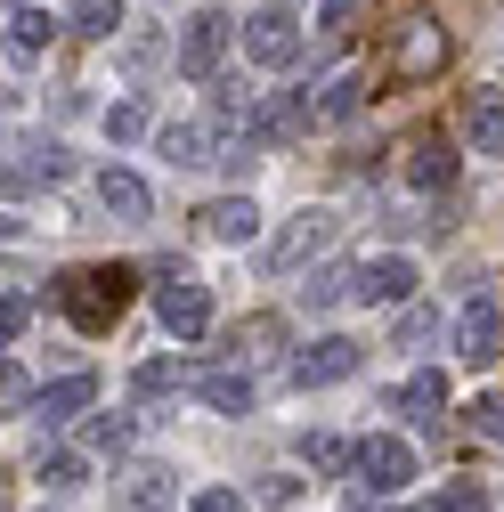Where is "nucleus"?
<instances>
[{
  "label": "nucleus",
  "mask_w": 504,
  "mask_h": 512,
  "mask_svg": "<svg viewBox=\"0 0 504 512\" xmlns=\"http://www.w3.org/2000/svg\"><path fill=\"white\" fill-rule=\"evenodd\" d=\"M301 456H309V472H326V480H334V472L358 464V447H350L342 431H309V439H301Z\"/></svg>",
  "instance_id": "obj_20"
},
{
  "label": "nucleus",
  "mask_w": 504,
  "mask_h": 512,
  "mask_svg": "<svg viewBox=\"0 0 504 512\" xmlns=\"http://www.w3.org/2000/svg\"><path fill=\"white\" fill-rule=\"evenodd\" d=\"M358 106H366V82H358V74H334L326 98H318V122H350Z\"/></svg>",
  "instance_id": "obj_22"
},
{
  "label": "nucleus",
  "mask_w": 504,
  "mask_h": 512,
  "mask_svg": "<svg viewBox=\"0 0 504 512\" xmlns=\"http://www.w3.org/2000/svg\"><path fill=\"white\" fill-rule=\"evenodd\" d=\"M74 33H90V41L122 33V0H74Z\"/></svg>",
  "instance_id": "obj_23"
},
{
  "label": "nucleus",
  "mask_w": 504,
  "mask_h": 512,
  "mask_svg": "<svg viewBox=\"0 0 504 512\" xmlns=\"http://www.w3.org/2000/svg\"><path fill=\"white\" fill-rule=\"evenodd\" d=\"M49 33H57V17H49V9H17V57H33Z\"/></svg>",
  "instance_id": "obj_26"
},
{
  "label": "nucleus",
  "mask_w": 504,
  "mask_h": 512,
  "mask_svg": "<svg viewBox=\"0 0 504 512\" xmlns=\"http://www.w3.org/2000/svg\"><path fill=\"white\" fill-rule=\"evenodd\" d=\"M334 236H342V212H334V204H309V212H293V220L277 228V244H269V269H277V277H293L301 261H318V252H326Z\"/></svg>",
  "instance_id": "obj_3"
},
{
  "label": "nucleus",
  "mask_w": 504,
  "mask_h": 512,
  "mask_svg": "<svg viewBox=\"0 0 504 512\" xmlns=\"http://www.w3.org/2000/svg\"><path fill=\"white\" fill-rule=\"evenodd\" d=\"M155 317H163L179 342H196V334L212 326V293L187 277V269H171V277H163V293H155Z\"/></svg>",
  "instance_id": "obj_7"
},
{
  "label": "nucleus",
  "mask_w": 504,
  "mask_h": 512,
  "mask_svg": "<svg viewBox=\"0 0 504 512\" xmlns=\"http://www.w3.org/2000/svg\"><path fill=\"white\" fill-rule=\"evenodd\" d=\"M228 33H236V25H228L220 9H196V17L179 25V74H187V82H212L220 57H228Z\"/></svg>",
  "instance_id": "obj_5"
},
{
  "label": "nucleus",
  "mask_w": 504,
  "mask_h": 512,
  "mask_svg": "<svg viewBox=\"0 0 504 512\" xmlns=\"http://www.w3.org/2000/svg\"><path fill=\"white\" fill-rule=\"evenodd\" d=\"M244 147H293L309 122H318V106H309V90H269V98H244Z\"/></svg>",
  "instance_id": "obj_2"
},
{
  "label": "nucleus",
  "mask_w": 504,
  "mask_h": 512,
  "mask_svg": "<svg viewBox=\"0 0 504 512\" xmlns=\"http://www.w3.org/2000/svg\"><path fill=\"white\" fill-rule=\"evenodd\" d=\"M496 350H504V309H496L488 293H472L464 317H456V358H464V366H488Z\"/></svg>",
  "instance_id": "obj_10"
},
{
  "label": "nucleus",
  "mask_w": 504,
  "mask_h": 512,
  "mask_svg": "<svg viewBox=\"0 0 504 512\" xmlns=\"http://www.w3.org/2000/svg\"><path fill=\"white\" fill-rule=\"evenodd\" d=\"M350 17H358V0H318V25H326V33H342Z\"/></svg>",
  "instance_id": "obj_38"
},
{
  "label": "nucleus",
  "mask_w": 504,
  "mask_h": 512,
  "mask_svg": "<svg viewBox=\"0 0 504 512\" xmlns=\"http://www.w3.org/2000/svg\"><path fill=\"white\" fill-rule=\"evenodd\" d=\"M399 512H439V504H399Z\"/></svg>",
  "instance_id": "obj_39"
},
{
  "label": "nucleus",
  "mask_w": 504,
  "mask_h": 512,
  "mask_svg": "<svg viewBox=\"0 0 504 512\" xmlns=\"http://www.w3.org/2000/svg\"><path fill=\"white\" fill-rule=\"evenodd\" d=\"M163 163H171V171H204V163H244V139H228L220 122H171V131H163Z\"/></svg>",
  "instance_id": "obj_4"
},
{
  "label": "nucleus",
  "mask_w": 504,
  "mask_h": 512,
  "mask_svg": "<svg viewBox=\"0 0 504 512\" xmlns=\"http://www.w3.org/2000/svg\"><path fill=\"white\" fill-rule=\"evenodd\" d=\"M472 431H480L488 447H504V399H496V391H488V399L472 407Z\"/></svg>",
  "instance_id": "obj_30"
},
{
  "label": "nucleus",
  "mask_w": 504,
  "mask_h": 512,
  "mask_svg": "<svg viewBox=\"0 0 504 512\" xmlns=\"http://www.w3.org/2000/svg\"><path fill=\"white\" fill-rule=\"evenodd\" d=\"M399 407H407L415 423H439V415H448V374H439V366L407 374V382H399Z\"/></svg>",
  "instance_id": "obj_17"
},
{
  "label": "nucleus",
  "mask_w": 504,
  "mask_h": 512,
  "mask_svg": "<svg viewBox=\"0 0 504 512\" xmlns=\"http://www.w3.org/2000/svg\"><path fill=\"white\" fill-rule=\"evenodd\" d=\"M163 480H171V472H155V464H147V472H139V480H131V496H139V504H163V496H171V488H163Z\"/></svg>",
  "instance_id": "obj_36"
},
{
  "label": "nucleus",
  "mask_w": 504,
  "mask_h": 512,
  "mask_svg": "<svg viewBox=\"0 0 504 512\" xmlns=\"http://www.w3.org/2000/svg\"><path fill=\"white\" fill-rule=\"evenodd\" d=\"M90 399H98V374H57L49 391L33 399V415H41V423H74V415H82Z\"/></svg>",
  "instance_id": "obj_15"
},
{
  "label": "nucleus",
  "mask_w": 504,
  "mask_h": 512,
  "mask_svg": "<svg viewBox=\"0 0 504 512\" xmlns=\"http://www.w3.org/2000/svg\"><path fill=\"white\" fill-rule=\"evenodd\" d=\"M131 285H139V269H122V261H106V269H74V277H57V301H66V317L82 334H106L122 309H131Z\"/></svg>",
  "instance_id": "obj_1"
},
{
  "label": "nucleus",
  "mask_w": 504,
  "mask_h": 512,
  "mask_svg": "<svg viewBox=\"0 0 504 512\" xmlns=\"http://www.w3.org/2000/svg\"><path fill=\"white\" fill-rule=\"evenodd\" d=\"M106 139H147V106H139V98L106 106Z\"/></svg>",
  "instance_id": "obj_25"
},
{
  "label": "nucleus",
  "mask_w": 504,
  "mask_h": 512,
  "mask_svg": "<svg viewBox=\"0 0 504 512\" xmlns=\"http://www.w3.org/2000/svg\"><path fill=\"white\" fill-rule=\"evenodd\" d=\"M187 512H244V496H236V488H204Z\"/></svg>",
  "instance_id": "obj_35"
},
{
  "label": "nucleus",
  "mask_w": 504,
  "mask_h": 512,
  "mask_svg": "<svg viewBox=\"0 0 504 512\" xmlns=\"http://www.w3.org/2000/svg\"><path fill=\"white\" fill-rule=\"evenodd\" d=\"M358 358H366V350H358L350 334H326V342H309V350L293 358V382H301V391H326V382H350V374H358Z\"/></svg>",
  "instance_id": "obj_9"
},
{
  "label": "nucleus",
  "mask_w": 504,
  "mask_h": 512,
  "mask_svg": "<svg viewBox=\"0 0 504 512\" xmlns=\"http://www.w3.org/2000/svg\"><path fill=\"white\" fill-rule=\"evenodd\" d=\"M464 139H472V155H504V90L464 98Z\"/></svg>",
  "instance_id": "obj_14"
},
{
  "label": "nucleus",
  "mask_w": 504,
  "mask_h": 512,
  "mask_svg": "<svg viewBox=\"0 0 504 512\" xmlns=\"http://www.w3.org/2000/svg\"><path fill=\"white\" fill-rule=\"evenodd\" d=\"M431 334H439V309H407L399 317V342H431Z\"/></svg>",
  "instance_id": "obj_32"
},
{
  "label": "nucleus",
  "mask_w": 504,
  "mask_h": 512,
  "mask_svg": "<svg viewBox=\"0 0 504 512\" xmlns=\"http://www.w3.org/2000/svg\"><path fill=\"white\" fill-rule=\"evenodd\" d=\"M358 480H366L374 496H399V488L415 480V447H407V439H391V431L358 439Z\"/></svg>",
  "instance_id": "obj_6"
},
{
  "label": "nucleus",
  "mask_w": 504,
  "mask_h": 512,
  "mask_svg": "<svg viewBox=\"0 0 504 512\" xmlns=\"http://www.w3.org/2000/svg\"><path fill=\"white\" fill-rule=\"evenodd\" d=\"M334 301H358V269H318L309 277V309H334Z\"/></svg>",
  "instance_id": "obj_24"
},
{
  "label": "nucleus",
  "mask_w": 504,
  "mask_h": 512,
  "mask_svg": "<svg viewBox=\"0 0 504 512\" xmlns=\"http://www.w3.org/2000/svg\"><path fill=\"white\" fill-rule=\"evenodd\" d=\"M98 204H106L114 220H147L155 196H147V179H139V171H106V179H98Z\"/></svg>",
  "instance_id": "obj_18"
},
{
  "label": "nucleus",
  "mask_w": 504,
  "mask_h": 512,
  "mask_svg": "<svg viewBox=\"0 0 504 512\" xmlns=\"http://www.w3.org/2000/svg\"><path fill=\"white\" fill-rule=\"evenodd\" d=\"M399 179L423 187V196H431V187H448V179H456V147L439 139V131H415V139L399 147Z\"/></svg>",
  "instance_id": "obj_11"
},
{
  "label": "nucleus",
  "mask_w": 504,
  "mask_h": 512,
  "mask_svg": "<svg viewBox=\"0 0 504 512\" xmlns=\"http://www.w3.org/2000/svg\"><path fill=\"white\" fill-rule=\"evenodd\" d=\"M41 480H49V488H82V456H74V447H57V456H41Z\"/></svg>",
  "instance_id": "obj_27"
},
{
  "label": "nucleus",
  "mask_w": 504,
  "mask_h": 512,
  "mask_svg": "<svg viewBox=\"0 0 504 512\" xmlns=\"http://www.w3.org/2000/svg\"><path fill=\"white\" fill-rule=\"evenodd\" d=\"M439 66H448V33H439V25H415L407 49H399V74L423 82V74H439Z\"/></svg>",
  "instance_id": "obj_19"
},
{
  "label": "nucleus",
  "mask_w": 504,
  "mask_h": 512,
  "mask_svg": "<svg viewBox=\"0 0 504 512\" xmlns=\"http://www.w3.org/2000/svg\"><path fill=\"white\" fill-rule=\"evenodd\" d=\"M196 220H204L212 244H244V236H261V212H252V196H220V204H204Z\"/></svg>",
  "instance_id": "obj_16"
},
{
  "label": "nucleus",
  "mask_w": 504,
  "mask_h": 512,
  "mask_svg": "<svg viewBox=\"0 0 504 512\" xmlns=\"http://www.w3.org/2000/svg\"><path fill=\"white\" fill-rule=\"evenodd\" d=\"M244 57H252V66H269V74H285L293 57H301V25L285 9H261V17L244 25Z\"/></svg>",
  "instance_id": "obj_8"
},
{
  "label": "nucleus",
  "mask_w": 504,
  "mask_h": 512,
  "mask_svg": "<svg viewBox=\"0 0 504 512\" xmlns=\"http://www.w3.org/2000/svg\"><path fill=\"white\" fill-rule=\"evenodd\" d=\"M415 293V261H407V252H383V261H358V301L374 309V301H383V309H399Z\"/></svg>",
  "instance_id": "obj_12"
},
{
  "label": "nucleus",
  "mask_w": 504,
  "mask_h": 512,
  "mask_svg": "<svg viewBox=\"0 0 504 512\" xmlns=\"http://www.w3.org/2000/svg\"><path fill=\"white\" fill-rule=\"evenodd\" d=\"M439 512H488V496H480V488H472V480H456V488H448V496H439Z\"/></svg>",
  "instance_id": "obj_33"
},
{
  "label": "nucleus",
  "mask_w": 504,
  "mask_h": 512,
  "mask_svg": "<svg viewBox=\"0 0 504 512\" xmlns=\"http://www.w3.org/2000/svg\"><path fill=\"white\" fill-rule=\"evenodd\" d=\"M9 155H17V147H0V196H33V187H41V179H33L25 163H9Z\"/></svg>",
  "instance_id": "obj_31"
},
{
  "label": "nucleus",
  "mask_w": 504,
  "mask_h": 512,
  "mask_svg": "<svg viewBox=\"0 0 504 512\" xmlns=\"http://www.w3.org/2000/svg\"><path fill=\"white\" fill-rule=\"evenodd\" d=\"M171 382H187V366H179V358H147V366H139V391H147V399H155V391H171Z\"/></svg>",
  "instance_id": "obj_28"
},
{
  "label": "nucleus",
  "mask_w": 504,
  "mask_h": 512,
  "mask_svg": "<svg viewBox=\"0 0 504 512\" xmlns=\"http://www.w3.org/2000/svg\"><path fill=\"white\" fill-rule=\"evenodd\" d=\"M187 391H196L204 407H220V415H244V407H252V374H236V366H196V374H187Z\"/></svg>",
  "instance_id": "obj_13"
},
{
  "label": "nucleus",
  "mask_w": 504,
  "mask_h": 512,
  "mask_svg": "<svg viewBox=\"0 0 504 512\" xmlns=\"http://www.w3.org/2000/svg\"><path fill=\"white\" fill-rule=\"evenodd\" d=\"M293 496H301V480H285V472H269V480H261V504H277V512H285Z\"/></svg>",
  "instance_id": "obj_37"
},
{
  "label": "nucleus",
  "mask_w": 504,
  "mask_h": 512,
  "mask_svg": "<svg viewBox=\"0 0 504 512\" xmlns=\"http://www.w3.org/2000/svg\"><path fill=\"white\" fill-rule=\"evenodd\" d=\"M82 447H90V456H122V447H131V415H90Z\"/></svg>",
  "instance_id": "obj_21"
},
{
  "label": "nucleus",
  "mask_w": 504,
  "mask_h": 512,
  "mask_svg": "<svg viewBox=\"0 0 504 512\" xmlns=\"http://www.w3.org/2000/svg\"><path fill=\"white\" fill-rule=\"evenodd\" d=\"M33 326V301H17V293H0V350H9L17 334Z\"/></svg>",
  "instance_id": "obj_29"
},
{
  "label": "nucleus",
  "mask_w": 504,
  "mask_h": 512,
  "mask_svg": "<svg viewBox=\"0 0 504 512\" xmlns=\"http://www.w3.org/2000/svg\"><path fill=\"white\" fill-rule=\"evenodd\" d=\"M350 512H366V504H350Z\"/></svg>",
  "instance_id": "obj_40"
},
{
  "label": "nucleus",
  "mask_w": 504,
  "mask_h": 512,
  "mask_svg": "<svg viewBox=\"0 0 504 512\" xmlns=\"http://www.w3.org/2000/svg\"><path fill=\"white\" fill-rule=\"evenodd\" d=\"M25 399H33V382L17 366H0V407H25Z\"/></svg>",
  "instance_id": "obj_34"
}]
</instances>
